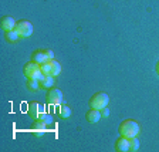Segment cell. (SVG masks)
I'll list each match as a JSON object with an SVG mask.
<instances>
[{
    "mask_svg": "<svg viewBox=\"0 0 159 152\" xmlns=\"http://www.w3.org/2000/svg\"><path fill=\"white\" fill-rule=\"evenodd\" d=\"M58 117L60 118H70L71 117V108L67 105H61L60 104V108H58Z\"/></svg>",
    "mask_w": 159,
    "mask_h": 152,
    "instance_id": "cell-13",
    "label": "cell"
},
{
    "mask_svg": "<svg viewBox=\"0 0 159 152\" xmlns=\"http://www.w3.org/2000/svg\"><path fill=\"white\" fill-rule=\"evenodd\" d=\"M156 73L159 74V61H158V64H156Z\"/></svg>",
    "mask_w": 159,
    "mask_h": 152,
    "instance_id": "cell-22",
    "label": "cell"
},
{
    "mask_svg": "<svg viewBox=\"0 0 159 152\" xmlns=\"http://www.w3.org/2000/svg\"><path fill=\"white\" fill-rule=\"evenodd\" d=\"M31 61H34V63H37V64L41 66V64L47 63V61H50V60L47 58L44 50H37V51H34V53L31 54Z\"/></svg>",
    "mask_w": 159,
    "mask_h": 152,
    "instance_id": "cell-9",
    "label": "cell"
},
{
    "mask_svg": "<svg viewBox=\"0 0 159 152\" xmlns=\"http://www.w3.org/2000/svg\"><path fill=\"white\" fill-rule=\"evenodd\" d=\"M47 129H48V125L44 122L43 119H40V118L34 119L33 125H31V131H33V132L36 134L37 136H41L47 131Z\"/></svg>",
    "mask_w": 159,
    "mask_h": 152,
    "instance_id": "cell-6",
    "label": "cell"
},
{
    "mask_svg": "<svg viewBox=\"0 0 159 152\" xmlns=\"http://www.w3.org/2000/svg\"><path fill=\"white\" fill-rule=\"evenodd\" d=\"M108 103H109L108 94L98 93L91 97V99H89V107H91V108H95V109H102V108H105V107H108Z\"/></svg>",
    "mask_w": 159,
    "mask_h": 152,
    "instance_id": "cell-3",
    "label": "cell"
},
{
    "mask_svg": "<svg viewBox=\"0 0 159 152\" xmlns=\"http://www.w3.org/2000/svg\"><path fill=\"white\" fill-rule=\"evenodd\" d=\"M14 30L19 33L20 37H30L33 34V24L29 20H20V21H17Z\"/></svg>",
    "mask_w": 159,
    "mask_h": 152,
    "instance_id": "cell-4",
    "label": "cell"
},
{
    "mask_svg": "<svg viewBox=\"0 0 159 152\" xmlns=\"http://www.w3.org/2000/svg\"><path fill=\"white\" fill-rule=\"evenodd\" d=\"M101 114H102V117H104V118H107V117H109V109H108V107H105V108H102V109H101Z\"/></svg>",
    "mask_w": 159,
    "mask_h": 152,
    "instance_id": "cell-21",
    "label": "cell"
},
{
    "mask_svg": "<svg viewBox=\"0 0 159 152\" xmlns=\"http://www.w3.org/2000/svg\"><path fill=\"white\" fill-rule=\"evenodd\" d=\"M23 73H24V76L27 77V80H40L44 76V74L41 73V66L34 63V61H30V63L24 64Z\"/></svg>",
    "mask_w": 159,
    "mask_h": 152,
    "instance_id": "cell-2",
    "label": "cell"
},
{
    "mask_svg": "<svg viewBox=\"0 0 159 152\" xmlns=\"http://www.w3.org/2000/svg\"><path fill=\"white\" fill-rule=\"evenodd\" d=\"M139 149V139L136 138V136H134V138H129V151H138Z\"/></svg>",
    "mask_w": 159,
    "mask_h": 152,
    "instance_id": "cell-17",
    "label": "cell"
},
{
    "mask_svg": "<svg viewBox=\"0 0 159 152\" xmlns=\"http://www.w3.org/2000/svg\"><path fill=\"white\" fill-rule=\"evenodd\" d=\"M39 81H40V87L44 88V90L51 88V87L54 85V83H56V80H54L53 76H43Z\"/></svg>",
    "mask_w": 159,
    "mask_h": 152,
    "instance_id": "cell-12",
    "label": "cell"
},
{
    "mask_svg": "<svg viewBox=\"0 0 159 152\" xmlns=\"http://www.w3.org/2000/svg\"><path fill=\"white\" fill-rule=\"evenodd\" d=\"M139 131H141V127L136 121L134 119H126L124 121L121 125H119V134L126 138H134V136H138Z\"/></svg>",
    "mask_w": 159,
    "mask_h": 152,
    "instance_id": "cell-1",
    "label": "cell"
},
{
    "mask_svg": "<svg viewBox=\"0 0 159 152\" xmlns=\"http://www.w3.org/2000/svg\"><path fill=\"white\" fill-rule=\"evenodd\" d=\"M39 118H40V119H43V121H44V122H46L48 127H50V125H53V124H54L53 117L50 115V114H47V113H41V114H40Z\"/></svg>",
    "mask_w": 159,
    "mask_h": 152,
    "instance_id": "cell-18",
    "label": "cell"
},
{
    "mask_svg": "<svg viewBox=\"0 0 159 152\" xmlns=\"http://www.w3.org/2000/svg\"><path fill=\"white\" fill-rule=\"evenodd\" d=\"M41 73L44 76H51V64H50V61L41 64Z\"/></svg>",
    "mask_w": 159,
    "mask_h": 152,
    "instance_id": "cell-19",
    "label": "cell"
},
{
    "mask_svg": "<svg viewBox=\"0 0 159 152\" xmlns=\"http://www.w3.org/2000/svg\"><path fill=\"white\" fill-rule=\"evenodd\" d=\"M46 99H47V104H50V105H60L63 103V93H61V90L58 88L50 90L47 93Z\"/></svg>",
    "mask_w": 159,
    "mask_h": 152,
    "instance_id": "cell-5",
    "label": "cell"
},
{
    "mask_svg": "<svg viewBox=\"0 0 159 152\" xmlns=\"http://www.w3.org/2000/svg\"><path fill=\"white\" fill-rule=\"evenodd\" d=\"M50 64H51V76L57 77L60 73H61V64L56 60H50Z\"/></svg>",
    "mask_w": 159,
    "mask_h": 152,
    "instance_id": "cell-14",
    "label": "cell"
},
{
    "mask_svg": "<svg viewBox=\"0 0 159 152\" xmlns=\"http://www.w3.org/2000/svg\"><path fill=\"white\" fill-rule=\"evenodd\" d=\"M44 51H46V56H47V58H48V60H54V53H53V51H51V50H48V48H47V50H44Z\"/></svg>",
    "mask_w": 159,
    "mask_h": 152,
    "instance_id": "cell-20",
    "label": "cell"
},
{
    "mask_svg": "<svg viewBox=\"0 0 159 152\" xmlns=\"http://www.w3.org/2000/svg\"><path fill=\"white\" fill-rule=\"evenodd\" d=\"M4 37H6V40L9 41V43H14V41H17V40L20 39L19 33H17L16 30H10V31H6Z\"/></svg>",
    "mask_w": 159,
    "mask_h": 152,
    "instance_id": "cell-15",
    "label": "cell"
},
{
    "mask_svg": "<svg viewBox=\"0 0 159 152\" xmlns=\"http://www.w3.org/2000/svg\"><path fill=\"white\" fill-rule=\"evenodd\" d=\"M102 118V114H101V109H95V108H91L87 113V121L91 124H97L99 119Z\"/></svg>",
    "mask_w": 159,
    "mask_h": 152,
    "instance_id": "cell-11",
    "label": "cell"
},
{
    "mask_svg": "<svg viewBox=\"0 0 159 152\" xmlns=\"http://www.w3.org/2000/svg\"><path fill=\"white\" fill-rule=\"evenodd\" d=\"M27 88L30 91H37L40 88V81L39 80H27Z\"/></svg>",
    "mask_w": 159,
    "mask_h": 152,
    "instance_id": "cell-16",
    "label": "cell"
},
{
    "mask_svg": "<svg viewBox=\"0 0 159 152\" xmlns=\"http://www.w3.org/2000/svg\"><path fill=\"white\" fill-rule=\"evenodd\" d=\"M115 149H116L118 152H126V151H129V138H126V136H122V135H121V138L116 139Z\"/></svg>",
    "mask_w": 159,
    "mask_h": 152,
    "instance_id": "cell-10",
    "label": "cell"
},
{
    "mask_svg": "<svg viewBox=\"0 0 159 152\" xmlns=\"http://www.w3.org/2000/svg\"><path fill=\"white\" fill-rule=\"evenodd\" d=\"M16 24H17V21L11 16H4V17H2V20H0V26H2V29H3L4 31L14 30L16 29Z\"/></svg>",
    "mask_w": 159,
    "mask_h": 152,
    "instance_id": "cell-8",
    "label": "cell"
},
{
    "mask_svg": "<svg viewBox=\"0 0 159 152\" xmlns=\"http://www.w3.org/2000/svg\"><path fill=\"white\" fill-rule=\"evenodd\" d=\"M44 113L43 111V105H40L37 101H31V103L29 104V108H27V114H29L31 118L37 119L40 117V114Z\"/></svg>",
    "mask_w": 159,
    "mask_h": 152,
    "instance_id": "cell-7",
    "label": "cell"
}]
</instances>
